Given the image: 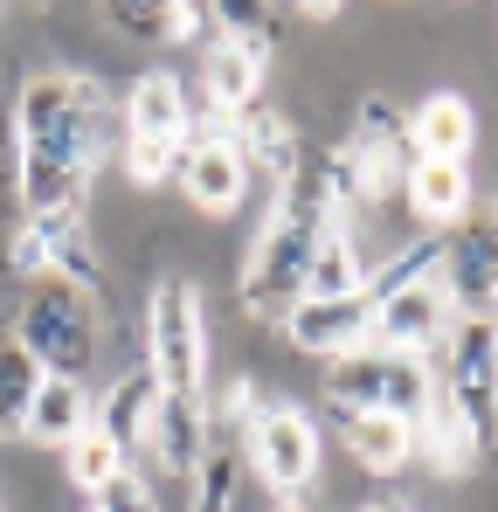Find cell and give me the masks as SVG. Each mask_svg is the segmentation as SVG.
I'll return each instance as SVG.
<instances>
[{"mask_svg": "<svg viewBox=\"0 0 498 512\" xmlns=\"http://www.w3.org/2000/svg\"><path fill=\"white\" fill-rule=\"evenodd\" d=\"M63 471H70V485H77V492H90V499H97V492H104V485L125 471V457H118V450H111L97 429H83L77 443L63 450Z\"/></svg>", "mask_w": 498, "mask_h": 512, "instance_id": "f546056e", "label": "cell"}, {"mask_svg": "<svg viewBox=\"0 0 498 512\" xmlns=\"http://www.w3.org/2000/svg\"><path fill=\"white\" fill-rule=\"evenodd\" d=\"M471 139H478V118H471V104L457 90H436V97H422L409 111V153L415 160H464Z\"/></svg>", "mask_w": 498, "mask_h": 512, "instance_id": "ffe728a7", "label": "cell"}, {"mask_svg": "<svg viewBox=\"0 0 498 512\" xmlns=\"http://www.w3.org/2000/svg\"><path fill=\"white\" fill-rule=\"evenodd\" d=\"M249 471L270 485V499H298L319 478V429L298 402H263L249 416Z\"/></svg>", "mask_w": 498, "mask_h": 512, "instance_id": "52a82bcc", "label": "cell"}, {"mask_svg": "<svg viewBox=\"0 0 498 512\" xmlns=\"http://www.w3.org/2000/svg\"><path fill=\"white\" fill-rule=\"evenodd\" d=\"M332 222H339V208L319 187V167H305L291 187H277V208H270V222H263V236L243 263V284H236L249 319H284L305 298V263H312Z\"/></svg>", "mask_w": 498, "mask_h": 512, "instance_id": "7a4b0ae2", "label": "cell"}, {"mask_svg": "<svg viewBox=\"0 0 498 512\" xmlns=\"http://www.w3.org/2000/svg\"><path fill=\"white\" fill-rule=\"evenodd\" d=\"M118 160H125V173H132L139 187H160L166 173L180 167V146H160V139H125V146H118Z\"/></svg>", "mask_w": 498, "mask_h": 512, "instance_id": "1f68e13d", "label": "cell"}, {"mask_svg": "<svg viewBox=\"0 0 498 512\" xmlns=\"http://www.w3.org/2000/svg\"><path fill=\"white\" fill-rule=\"evenodd\" d=\"M14 139H21V208L28 215H83L90 173L125 146V111L111 90L77 70H42L14 97Z\"/></svg>", "mask_w": 498, "mask_h": 512, "instance_id": "6da1fadb", "label": "cell"}, {"mask_svg": "<svg viewBox=\"0 0 498 512\" xmlns=\"http://www.w3.org/2000/svg\"><path fill=\"white\" fill-rule=\"evenodd\" d=\"M360 512H415V506H402V499H374V506H360Z\"/></svg>", "mask_w": 498, "mask_h": 512, "instance_id": "8d00e7d4", "label": "cell"}, {"mask_svg": "<svg viewBox=\"0 0 498 512\" xmlns=\"http://www.w3.org/2000/svg\"><path fill=\"white\" fill-rule=\"evenodd\" d=\"M90 512H160V492H153V485H146V478L125 464V471H118V478L97 492V506H90Z\"/></svg>", "mask_w": 498, "mask_h": 512, "instance_id": "d6a6232c", "label": "cell"}, {"mask_svg": "<svg viewBox=\"0 0 498 512\" xmlns=\"http://www.w3.org/2000/svg\"><path fill=\"white\" fill-rule=\"evenodd\" d=\"M409 167H415L409 111H395L388 97H367L360 118H353V132H346V146L319 160V187L332 194L339 215H346V201L353 208H388V194L409 180Z\"/></svg>", "mask_w": 498, "mask_h": 512, "instance_id": "3957f363", "label": "cell"}, {"mask_svg": "<svg viewBox=\"0 0 498 512\" xmlns=\"http://www.w3.org/2000/svg\"><path fill=\"white\" fill-rule=\"evenodd\" d=\"M97 14L125 42H194L208 28V7H187V0H111Z\"/></svg>", "mask_w": 498, "mask_h": 512, "instance_id": "44dd1931", "label": "cell"}, {"mask_svg": "<svg viewBox=\"0 0 498 512\" xmlns=\"http://www.w3.org/2000/svg\"><path fill=\"white\" fill-rule=\"evenodd\" d=\"M49 277H63V284L83 291V298L104 291V263H97V250H90V229H83V222L63 229V243H56V256H49Z\"/></svg>", "mask_w": 498, "mask_h": 512, "instance_id": "4dcf8cb0", "label": "cell"}, {"mask_svg": "<svg viewBox=\"0 0 498 512\" xmlns=\"http://www.w3.org/2000/svg\"><path fill=\"white\" fill-rule=\"evenodd\" d=\"M443 340H450V305L436 298V284H415V291H395V298H381V305H374L367 346H381V353H409V360H429Z\"/></svg>", "mask_w": 498, "mask_h": 512, "instance_id": "7c38bea8", "label": "cell"}, {"mask_svg": "<svg viewBox=\"0 0 498 512\" xmlns=\"http://www.w3.org/2000/svg\"><path fill=\"white\" fill-rule=\"evenodd\" d=\"M360 284H367V256H360V236L339 215L305 263V298H360Z\"/></svg>", "mask_w": 498, "mask_h": 512, "instance_id": "603a6c76", "label": "cell"}, {"mask_svg": "<svg viewBox=\"0 0 498 512\" xmlns=\"http://www.w3.org/2000/svg\"><path fill=\"white\" fill-rule=\"evenodd\" d=\"M409 436H415V450H422V457H429V464H436L443 478H464V471L478 464V450H485V436L464 423V409H457V402H450L443 388L429 395V409L415 416Z\"/></svg>", "mask_w": 498, "mask_h": 512, "instance_id": "ac0fdd59", "label": "cell"}, {"mask_svg": "<svg viewBox=\"0 0 498 512\" xmlns=\"http://www.w3.org/2000/svg\"><path fill=\"white\" fill-rule=\"evenodd\" d=\"M70 222H83V215H28V229L7 243V277H49V256H56V243H63V229Z\"/></svg>", "mask_w": 498, "mask_h": 512, "instance_id": "4316f807", "label": "cell"}, {"mask_svg": "<svg viewBox=\"0 0 498 512\" xmlns=\"http://www.w3.org/2000/svg\"><path fill=\"white\" fill-rule=\"evenodd\" d=\"M436 256H443V236H422V243H409L402 256H388L381 270H367L360 298H367V305H381V298H395V291H415V284H429V277H436Z\"/></svg>", "mask_w": 498, "mask_h": 512, "instance_id": "d4e9b609", "label": "cell"}, {"mask_svg": "<svg viewBox=\"0 0 498 512\" xmlns=\"http://www.w3.org/2000/svg\"><path fill=\"white\" fill-rule=\"evenodd\" d=\"M35 388H42V367H35V360L14 346V333H7V346H0V436H21Z\"/></svg>", "mask_w": 498, "mask_h": 512, "instance_id": "484cf974", "label": "cell"}, {"mask_svg": "<svg viewBox=\"0 0 498 512\" xmlns=\"http://www.w3.org/2000/svg\"><path fill=\"white\" fill-rule=\"evenodd\" d=\"M215 443V429H208V395H166L153 402V429H146V450L160 457L173 478H194V464H201V450Z\"/></svg>", "mask_w": 498, "mask_h": 512, "instance_id": "4fadbf2b", "label": "cell"}, {"mask_svg": "<svg viewBox=\"0 0 498 512\" xmlns=\"http://www.w3.org/2000/svg\"><path fill=\"white\" fill-rule=\"evenodd\" d=\"M83 429H90V395H83V381L42 374V388H35V402H28L21 436H28V443H49V450H70Z\"/></svg>", "mask_w": 498, "mask_h": 512, "instance_id": "7402d4cb", "label": "cell"}, {"mask_svg": "<svg viewBox=\"0 0 498 512\" xmlns=\"http://www.w3.org/2000/svg\"><path fill=\"white\" fill-rule=\"evenodd\" d=\"M270 512H305V506H298V499H277V506H270Z\"/></svg>", "mask_w": 498, "mask_h": 512, "instance_id": "f35d334b", "label": "cell"}, {"mask_svg": "<svg viewBox=\"0 0 498 512\" xmlns=\"http://www.w3.org/2000/svg\"><path fill=\"white\" fill-rule=\"evenodd\" d=\"M429 395H436V367L409 360V353L360 346L346 360H326V409H346V416H395L415 429Z\"/></svg>", "mask_w": 498, "mask_h": 512, "instance_id": "5b68a950", "label": "cell"}, {"mask_svg": "<svg viewBox=\"0 0 498 512\" xmlns=\"http://www.w3.org/2000/svg\"><path fill=\"white\" fill-rule=\"evenodd\" d=\"M332 416H339V436H346L353 464L374 471V478H395V471L415 457L409 423H395V416H346V409H332Z\"/></svg>", "mask_w": 498, "mask_h": 512, "instance_id": "cb8c5ba5", "label": "cell"}, {"mask_svg": "<svg viewBox=\"0 0 498 512\" xmlns=\"http://www.w3.org/2000/svg\"><path fill=\"white\" fill-rule=\"evenodd\" d=\"M402 194H409V208L443 236V229H457L471 208H478V180L464 160H415L409 180H402Z\"/></svg>", "mask_w": 498, "mask_h": 512, "instance_id": "9a60e30c", "label": "cell"}, {"mask_svg": "<svg viewBox=\"0 0 498 512\" xmlns=\"http://www.w3.org/2000/svg\"><path fill=\"white\" fill-rule=\"evenodd\" d=\"M492 367H498V346H492V319H457V333H450V367L436 374V388L464 409V423L478 429V436H492Z\"/></svg>", "mask_w": 498, "mask_h": 512, "instance_id": "30bf717a", "label": "cell"}, {"mask_svg": "<svg viewBox=\"0 0 498 512\" xmlns=\"http://www.w3.org/2000/svg\"><path fill=\"white\" fill-rule=\"evenodd\" d=\"M21 194V139H14V118L0 111V201Z\"/></svg>", "mask_w": 498, "mask_h": 512, "instance_id": "e575fe53", "label": "cell"}, {"mask_svg": "<svg viewBox=\"0 0 498 512\" xmlns=\"http://www.w3.org/2000/svg\"><path fill=\"white\" fill-rule=\"evenodd\" d=\"M229 139H236L243 167L270 173L277 187H291V180L305 173V146H298L291 118H284V111H270V104H249V111H236V118H229Z\"/></svg>", "mask_w": 498, "mask_h": 512, "instance_id": "5bb4252c", "label": "cell"}, {"mask_svg": "<svg viewBox=\"0 0 498 512\" xmlns=\"http://www.w3.org/2000/svg\"><path fill=\"white\" fill-rule=\"evenodd\" d=\"M263 49H249V42H229V35H215L208 42V63H201V90H208V104H215V118H236L256 104V90H263Z\"/></svg>", "mask_w": 498, "mask_h": 512, "instance_id": "d6986e66", "label": "cell"}, {"mask_svg": "<svg viewBox=\"0 0 498 512\" xmlns=\"http://www.w3.org/2000/svg\"><path fill=\"white\" fill-rule=\"evenodd\" d=\"M436 298L450 305V319H492L498 305V256H492V215L471 208L457 229H443V256H436Z\"/></svg>", "mask_w": 498, "mask_h": 512, "instance_id": "ba28073f", "label": "cell"}, {"mask_svg": "<svg viewBox=\"0 0 498 512\" xmlns=\"http://www.w3.org/2000/svg\"><path fill=\"white\" fill-rule=\"evenodd\" d=\"M153 402H160V381H153L146 367H132V374H125V381H118V388H111V395H104V402L90 409V429H97V436H104V443H111V450H118V457L132 464V457L146 450V429H153Z\"/></svg>", "mask_w": 498, "mask_h": 512, "instance_id": "2e32d148", "label": "cell"}, {"mask_svg": "<svg viewBox=\"0 0 498 512\" xmlns=\"http://www.w3.org/2000/svg\"><path fill=\"white\" fill-rule=\"evenodd\" d=\"M208 21H215L229 42H249V49H263V56H270L277 28H284V14L263 7V0H222V7H208Z\"/></svg>", "mask_w": 498, "mask_h": 512, "instance_id": "f1b7e54d", "label": "cell"}, {"mask_svg": "<svg viewBox=\"0 0 498 512\" xmlns=\"http://www.w3.org/2000/svg\"><path fill=\"white\" fill-rule=\"evenodd\" d=\"M298 14H305V21H339V7H332V0H305Z\"/></svg>", "mask_w": 498, "mask_h": 512, "instance_id": "d590c367", "label": "cell"}, {"mask_svg": "<svg viewBox=\"0 0 498 512\" xmlns=\"http://www.w3.org/2000/svg\"><path fill=\"white\" fill-rule=\"evenodd\" d=\"M125 139H160V146H187V90L173 70H146L125 90Z\"/></svg>", "mask_w": 498, "mask_h": 512, "instance_id": "e0dca14e", "label": "cell"}, {"mask_svg": "<svg viewBox=\"0 0 498 512\" xmlns=\"http://www.w3.org/2000/svg\"><path fill=\"white\" fill-rule=\"evenodd\" d=\"M180 187H187V201L201 215H236L243 208L249 167H243V153H236V139H229V118H208L201 132H187V146H180Z\"/></svg>", "mask_w": 498, "mask_h": 512, "instance_id": "9c48e42d", "label": "cell"}, {"mask_svg": "<svg viewBox=\"0 0 498 512\" xmlns=\"http://www.w3.org/2000/svg\"><path fill=\"white\" fill-rule=\"evenodd\" d=\"M97 298L70 291L63 277H35V291L21 298L14 312V346L42 367V374H63V381H83L90 360H97Z\"/></svg>", "mask_w": 498, "mask_h": 512, "instance_id": "277c9868", "label": "cell"}, {"mask_svg": "<svg viewBox=\"0 0 498 512\" xmlns=\"http://www.w3.org/2000/svg\"><path fill=\"white\" fill-rule=\"evenodd\" d=\"M367 326H374V305L367 298H298L284 312V340L312 360H346L367 346Z\"/></svg>", "mask_w": 498, "mask_h": 512, "instance_id": "8fae6325", "label": "cell"}, {"mask_svg": "<svg viewBox=\"0 0 498 512\" xmlns=\"http://www.w3.org/2000/svg\"><path fill=\"white\" fill-rule=\"evenodd\" d=\"M256 409H263V395H256V381H249V374H236V381H229V388H222V395H215V402H208V429L215 423H243L249 429V416H256Z\"/></svg>", "mask_w": 498, "mask_h": 512, "instance_id": "836d02e7", "label": "cell"}, {"mask_svg": "<svg viewBox=\"0 0 498 512\" xmlns=\"http://www.w3.org/2000/svg\"><path fill=\"white\" fill-rule=\"evenodd\" d=\"M7 284H14V277H7V270H0V326H7Z\"/></svg>", "mask_w": 498, "mask_h": 512, "instance_id": "74e56055", "label": "cell"}, {"mask_svg": "<svg viewBox=\"0 0 498 512\" xmlns=\"http://www.w3.org/2000/svg\"><path fill=\"white\" fill-rule=\"evenodd\" d=\"M236 478H243V464H236V450L215 436V443L201 450V464H194V512H229L236 506Z\"/></svg>", "mask_w": 498, "mask_h": 512, "instance_id": "83f0119b", "label": "cell"}, {"mask_svg": "<svg viewBox=\"0 0 498 512\" xmlns=\"http://www.w3.org/2000/svg\"><path fill=\"white\" fill-rule=\"evenodd\" d=\"M146 374L166 395H201L208 381V319L187 277H160L146 305Z\"/></svg>", "mask_w": 498, "mask_h": 512, "instance_id": "8992f818", "label": "cell"}]
</instances>
